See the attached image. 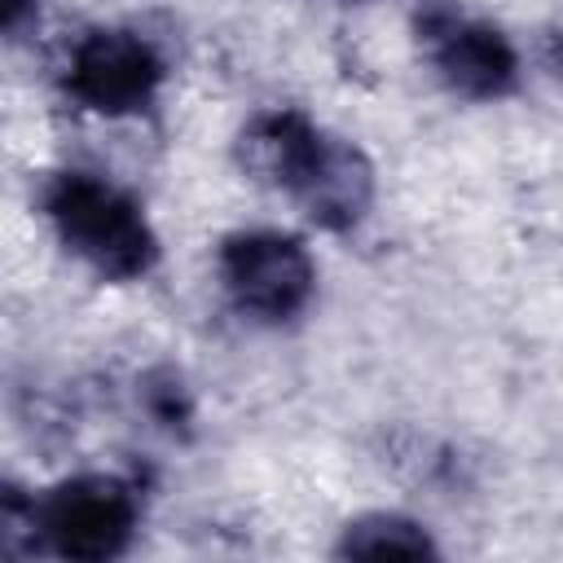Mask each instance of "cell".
Listing matches in <instances>:
<instances>
[{
    "label": "cell",
    "mask_w": 563,
    "mask_h": 563,
    "mask_svg": "<svg viewBox=\"0 0 563 563\" xmlns=\"http://www.w3.org/2000/svg\"><path fill=\"white\" fill-rule=\"evenodd\" d=\"M238 163L330 233L356 229L374 207V163L365 150L299 110L255 114L238 132Z\"/></svg>",
    "instance_id": "obj_1"
},
{
    "label": "cell",
    "mask_w": 563,
    "mask_h": 563,
    "mask_svg": "<svg viewBox=\"0 0 563 563\" xmlns=\"http://www.w3.org/2000/svg\"><path fill=\"white\" fill-rule=\"evenodd\" d=\"M150 409H154V413H158V422H167V427H176V422H185V418H189V405H185L180 383L150 387Z\"/></svg>",
    "instance_id": "obj_8"
},
{
    "label": "cell",
    "mask_w": 563,
    "mask_h": 563,
    "mask_svg": "<svg viewBox=\"0 0 563 563\" xmlns=\"http://www.w3.org/2000/svg\"><path fill=\"white\" fill-rule=\"evenodd\" d=\"M413 40L427 70L466 101H497L519 84L515 44L484 18L453 4H422L413 18Z\"/></svg>",
    "instance_id": "obj_5"
},
{
    "label": "cell",
    "mask_w": 563,
    "mask_h": 563,
    "mask_svg": "<svg viewBox=\"0 0 563 563\" xmlns=\"http://www.w3.org/2000/svg\"><path fill=\"white\" fill-rule=\"evenodd\" d=\"M220 286L229 303L264 325L295 321L317 290L312 255L299 238L277 229H242L220 242Z\"/></svg>",
    "instance_id": "obj_4"
},
{
    "label": "cell",
    "mask_w": 563,
    "mask_h": 563,
    "mask_svg": "<svg viewBox=\"0 0 563 563\" xmlns=\"http://www.w3.org/2000/svg\"><path fill=\"white\" fill-rule=\"evenodd\" d=\"M141 497L119 475H70L31 501V532L62 559H119L136 532Z\"/></svg>",
    "instance_id": "obj_3"
},
{
    "label": "cell",
    "mask_w": 563,
    "mask_h": 563,
    "mask_svg": "<svg viewBox=\"0 0 563 563\" xmlns=\"http://www.w3.org/2000/svg\"><path fill=\"white\" fill-rule=\"evenodd\" d=\"M163 75L167 66L145 35L123 31V26H101V31H88L70 48L62 84L70 101H79L84 110L119 119V114L145 110L158 97Z\"/></svg>",
    "instance_id": "obj_6"
},
{
    "label": "cell",
    "mask_w": 563,
    "mask_h": 563,
    "mask_svg": "<svg viewBox=\"0 0 563 563\" xmlns=\"http://www.w3.org/2000/svg\"><path fill=\"white\" fill-rule=\"evenodd\" d=\"M545 57H550V66H554V75L563 79V35H550V48H545Z\"/></svg>",
    "instance_id": "obj_10"
},
{
    "label": "cell",
    "mask_w": 563,
    "mask_h": 563,
    "mask_svg": "<svg viewBox=\"0 0 563 563\" xmlns=\"http://www.w3.org/2000/svg\"><path fill=\"white\" fill-rule=\"evenodd\" d=\"M343 559H383V554H435V541L427 537L422 523L405 519V515H387V510H374V515H361L343 528L339 545H334Z\"/></svg>",
    "instance_id": "obj_7"
},
{
    "label": "cell",
    "mask_w": 563,
    "mask_h": 563,
    "mask_svg": "<svg viewBox=\"0 0 563 563\" xmlns=\"http://www.w3.org/2000/svg\"><path fill=\"white\" fill-rule=\"evenodd\" d=\"M35 13H40V0H4V31L9 35H22Z\"/></svg>",
    "instance_id": "obj_9"
},
{
    "label": "cell",
    "mask_w": 563,
    "mask_h": 563,
    "mask_svg": "<svg viewBox=\"0 0 563 563\" xmlns=\"http://www.w3.org/2000/svg\"><path fill=\"white\" fill-rule=\"evenodd\" d=\"M44 216L62 246L106 282H136L158 264V233L141 202L92 172H57Z\"/></svg>",
    "instance_id": "obj_2"
}]
</instances>
